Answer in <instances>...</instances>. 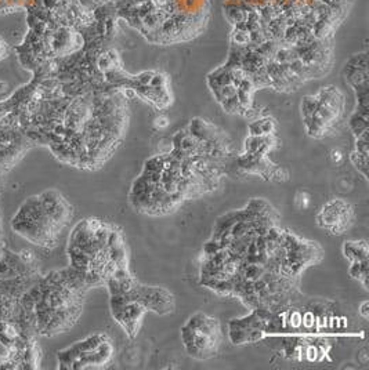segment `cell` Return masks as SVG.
<instances>
[{"instance_id": "6da1fadb", "label": "cell", "mask_w": 369, "mask_h": 370, "mask_svg": "<svg viewBox=\"0 0 369 370\" xmlns=\"http://www.w3.org/2000/svg\"><path fill=\"white\" fill-rule=\"evenodd\" d=\"M89 289L86 276L69 267L40 276L22 294L20 303L24 309L35 313L38 334L50 337L78 322Z\"/></svg>"}, {"instance_id": "7a4b0ae2", "label": "cell", "mask_w": 369, "mask_h": 370, "mask_svg": "<svg viewBox=\"0 0 369 370\" xmlns=\"http://www.w3.org/2000/svg\"><path fill=\"white\" fill-rule=\"evenodd\" d=\"M11 228L26 241L46 249L57 246L62 231L46 211L39 195L28 198L21 204L11 221Z\"/></svg>"}, {"instance_id": "3957f363", "label": "cell", "mask_w": 369, "mask_h": 370, "mask_svg": "<svg viewBox=\"0 0 369 370\" xmlns=\"http://www.w3.org/2000/svg\"><path fill=\"white\" fill-rule=\"evenodd\" d=\"M180 332L184 348L189 357L202 361L214 357L219 352L223 334L216 318L196 312L188 318Z\"/></svg>"}, {"instance_id": "277c9868", "label": "cell", "mask_w": 369, "mask_h": 370, "mask_svg": "<svg viewBox=\"0 0 369 370\" xmlns=\"http://www.w3.org/2000/svg\"><path fill=\"white\" fill-rule=\"evenodd\" d=\"M318 108L310 119L305 122L307 134L314 138H322L335 130V126L344 111V96L335 86L322 87L317 96Z\"/></svg>"}, {"instance_id": "5b68a950", "label": "cell", "mask_w": 369, "mask_h": 370, "mask_svg": "<svg viewBox=\"0 0 369 370\" xmlns=\"http://www.w3.org/2000/svg\"><path fill=\"white\" fill-rule=\"evenodd\" d=\"M272 311L267 309H252L249 316L233 319L230 322V338L234 344L254 343L263 337V333L267 332L268 322L271 319Z\"/></svg>"}, {"instance_id": "8992f818", "label": "cell", "mask_w": 369, "mask_h": 370, "mask_svg": "<svg viewBox=\"0 0 369 370\" xmlns=\"http://www.w3.org/2000/svg\"><path fill=\"white\" fill-rule=\"evenodd\" d=\"M353 206L343 199H332L317 214V225L333 235H340L354 224Z\"/></svg>"}, {"instance_id": "52a82bcc", "label": "cell", "mask_w": 369, "mask_h": 370, "mask_svg": "<svg viewBox=\"0 0 369 370\" xmlns=\"http://www.w3.org/2000/svg\"><path fill=\"white\" fill-rule=\"evenodd\" d=\"M111 312L114 319L122 326L130 338H134L138 333L147 308L137 301H126L119 296H111Z\"/></svg>"}, {"instance_id": "ba28073f", "label": "cell", "mask_w": 369, "mask_h": 370, "mask_svg": "<svg viewBox=\"0 0 369 370\" xmlns=\"http://www.w3.org/2000/svg\"><path fill=\"white\" fill-rule=\"evenodd\" d=\"M108 336L105 333H94L89 337H86L82 341L75 343L71 347L65 348L62 351L57 354V359H59V369H71V365L78 359V358L83 357L84 354H87L91 350H94L96 347L103 343L104 340H107Z\"/></svg>"}, {"instance_id": "9c48e42d", "label": "cell", "mask_w": 369, "mask_h": 370, "mask_svg": "<svg viewBox=\"0 0 369 370\" xmlns=\"http://www.w3.org/2000/svg\"><path fill=\"white\" fill-rule=\"evenodd\" d=\"M114 352H115V348H114L111 338L108 337L94 350L84 354L83 357L78 358L71 365V369H101V368H105L107 365L111 364V361L114 358Z\"/></svg>"}, {"instance_id": "30bf717a", "label": "cell", "mask_w": 369, "mask_h": 370, "mask_svg": "<svg viewBox=\"0 0 369 370\" xmlns=\"http://www.w3.org/2000/svg\"><path fill=\"white\" fill-rule=\"evenodd\" d=\"M343 75L353 90L369 87L368 53H358L350 58L344 65Z\"/></svg>"}, {"instance_id": "8fae6325", "label": "cell", "mask_w": 369, "mask_h": 370, "mask_svg": "<svg viewBox=\"0 0 369 370\" xmlns=\"http://www.w3.org/2000/svg\"><path fill=\"white\" fill-rule=\"evenodd\" d=\"M187 130L194 135L196 140L199 141H212L219 138L221 135H224V133L216 127L214 124L209 123L202 118H195L189 122Z\"/></svg>"}, {"instance_id": "7c38bea8", "label": "cell", "mask_w": 369, "mask_h": 370, "mask_svg": "<svg viewBox=\"0 0 369 370\" xmlns=\"http://www.w3.org/2000/svg\"><path fill=\"white\" fill-rule=\"evenodd\" d=\"M343 254L350 262L368 260V243L367 241H347L343 245Z\"/></svg>"}, {"instance_id": "4fadbf2b", "label": "cell", "mask_w": 369, "mask_h": 370, "mask_svg": "<svg viewBox=\"0 0 369 370\" xmlns=\"http://www.w3.org/2000/svg\"><path fill=\"white\" fill-rule=\"evenodd\" d=\"M368 111L369 108H361L357 107L354 114L351 115L349 121V127L351 130V133L354 134V137H360L364 133L369 131V124H368Z\"/></svg>"}, {"instance_id": "5bb4252c", "label": "cell", "mask_w": 369, "mask_h": 370, "mask_svg": "<svg viewBox=\"0 0 369 370\" xmlns=\"http://www.w3.org/2000/svg\"><path fill=\"white\" fill-rule=\"evenodd\" d=\"M275 119H272L270 116L267 118H261L257 121L252 122L249 124V135H270L274 134L275 131Z\"/></svg>"}, {"instance_id": "9a60e30c", "label": "cell", "mask_w": 369, "mask_h": 370, "mask_svg": "<svg viewBox=\"0 0 369 370\" xmlns=\"http://www.w3.org/2000/svg\"><path fill=\"white\" fill-rule=\"evenodd\" d=\"M368 260L364 261L350 262L349 274L353 279H356L360 283H363L365 290H368Z\"/></svg>"}, {"instance_id": "2e32d148", "label": "cell", "mask_w": 369, "mask_h": 370, "mask_svg": "<svg viewBox=\"0 0 369 370\" xmlns=\"http://www.w3.org/2000/svg\"><path fill=\"white\" fill-rule=\"evenodd\" d=\"M318 108V100L315 96H306L302 100L300 104V111H302V118L303 121L310 119L311 116L315 114V111Z\"/></svg>"}, {"instance_id": "e0dca14e", "label": "cell", "mask_w": 369, "mask_h": 370, "mask_svg": "<svg viewBox=\"0 0 369 370\" xmlns=\"http://www.w3.org/2000/svg\"><path fill=\"white\" fill-rule=\"evenodd\" d=\"M350 160L354 165L358 172L363 174L365 179H368V158L363 156L361 153H358L357 151H353L350 153Z\"/></svg>"}, {"instance_id": "ac0fdd59", "label": "cell", "mask_w": 369, "mask_h": 370, "mask_svg": "<svg viewBox=\"0 0 369 370\" xmlns=\"http://www.w3.org/2000/svg\"><path fill=\"white\" fill-rule=\"evenodd\" d=\"M231 40L233 45L240 46V47H246L250 43V32L245 31V29H237L234 28L233 33H231Z\"/></svg>"}, {"instance_id": "d6986e66", "label": "cell", "mask_w": 369, "mask_h": 370, "mask_svg": "<svg viewBox=\"0 0 369 370\" xmlns=\"http://www.w3.org/2000/svg\"><path fill=\"white\" fill-rule=\"evenodd\" d=\"M149 86L155 87V89L169 87V76L166 73H162V72H155L152 79H151V82H149Z\"/></svg>"}, {"instance_id": "ffe728a7", "label": "cell", "mask_w": 369, "mask_h": 370, "mask_svg": "<svg viewBox=\"0 0 369 370\" xmlns=\"http://www.w3.org/2000/svg\"><path fill=\"white\" fill-rule=\"evenodd\" d=\"M154 124H155V127L158 128H166L169 126V119L165 115H159L158 118H155Z\"/></svg>"}, {"instance_id": "44dd1931", "label": "cell", "mask_w": 369, "mask_h": 370, "mask_svg": "<svg viewBox=\"0 0 369 370\" xmlns=\"http://www.w3.org/2000/svg\"><path fill=\"white\" fill-rule=\"evenodd\" d=\"M358 312H360V315H361V316H363L365 320L369 319V304H368V301H364L363 304L360 306V309H358Z\"/></svg>"}, {"instance_id": "7402d4cb", "label": "cell", "mask_w": 369, "mask_h": 370, "mask_svg": "<svg viewBox=\"0 0 369 370\" xmlns=\"http://www.w3.org/2000/svg\"><path fill=\"white\" fill-rule=\"evenodd\" d=\"M342 158H343V155L340 153V151H332V159L336 160V162H339V160L342 159Z\"/></svg>"}, {"instance_id": "603a6c76", "label": "cell", "mask_w": 369, "mask_h": 370, "mask_svg": "<svg viewBox=\"0 0 369 370\" xmlns=\"http://www.w3.org/2000/svg\"><path fill=\"white\" fill-rule=\"evenodd\" d=\"M3 54H4V43L0 40V57H1Z\"/></svg>"}, {"instance_id": "cb8c5ba5", "label": "cell", "mask_w": 369, "mask_h": 370, "mask_svg": "<svg viewBox=\"0 0 369 370\" xmlns=\"http://www.w3.org/2000/svg\"><path fill=\"white\" fill-rule=\"evenodd\" d=\"M144 1H148V0H134L136 4H140V3H144Z\"/></svg>"}, {"instance_id": "d4e9b609", "label": "cell", "mask_w": 369, "mask_h": 370, "mask_svg": "<svg viewBox=\"0 0 369 370\" xmlns=\"http://www.w3.org/2000/svg\"><path fill=\"white\" fill-rule=\"evenodd\" d=\"M108 1H118V0H108Z\"/></svg>"}]
</instances>
